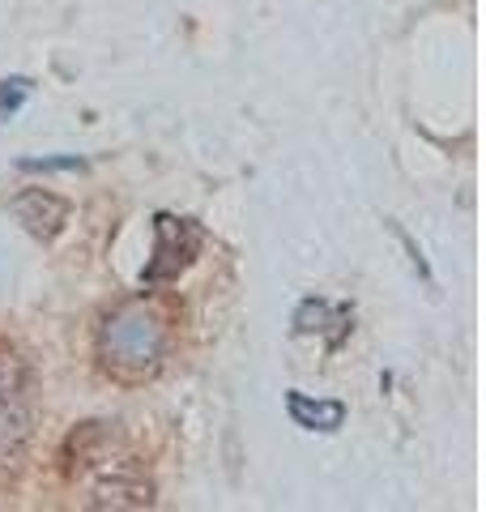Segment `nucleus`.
<instances>
[{
    "instance_id": "7ed1b4c3",
    "label": "nucleus",
    "mask_w": 486,
    "mask_h": 512,
    "mask_svg": "<svg viewBox=\"0 0 486 512\" xmlns=\"http://www.w3.org/2000/svg\"><path fill=\"white\" fill-rule=\"evenodd\" d=\"M35 431L30 367L18 355H0V470H13Z\"/></svg>"
},
{
    "instance_id": "6e6552de",
    "label": "nucleus",
    "mask_w": 486,
    "mask_h": 512,
    "mask_svg": "<svg viewBox=\"0 0 486 512\" xmlns=\"http://www.w3.org/2000/svg\"><path fill=\"white\" fill-rule=\"evenodd\" d=\"M18 171H39V175H56V171H86V158L77 154H60V158H22Z\"/></svg>"
},
{
    "instance_id": "39448f33",
    "label": "nucleus",
    "mask_w": 486,
    "mask_h": 512,
    "mask_svg": "<svg viewBox=\"0 0 486 512\" xmlns=\"http://www.w3.org/2000/svg\"><path fill=\"white\" fill-rule=\"evenodd\" d=\"M9 210H13V218H18L30 235L43 239V244H52V239L69 227V201L56 197V192H47V188L18 192V197L9 201Z\"/></svg>"
},
{
    "instance_id": "9d476101",
    "label": "nucleus",
    "mask_w": 486,
    "mask_h": 512,
    "mask_svg": "<svg viewBox=\"0 0 486 512\" xmlns=\"http://www.w3.org/2000/svg\"><path fill=\"white\" fill-rule=\"evenodd\" d=\"M393 235L401 239V248H405V252H410V265L418 269V274H423V282H427V286H435V278H431V269H427V261H423V252H418V244H414V239H410V235H405V231L397 227V222H393Z\"/></svg>"
},
{
    "instance_id": "f257e3e1",
    "label": "nucleus",
    "mask_w": 486,
    "mask_h": 512,
    "mask_svg": "<svg viewBox=\"0 0 486 512\" xmlns=\"http://www.w3.org/2000/svg\"><path fill=\"white\" fill-rule=\"evenodd\" d=\"M60 470L90 508H150L154 483L116 423H81L60 448Z\"/></svg>"
},
{
    "instance_id": "f03ea898",
    "label": "nucleus",
    "mask_w": 486,
    "mask_h": 512,
    "mask_svg": "<svg viewBox=\"0 0 486 512\" xmlns=\"http://www.w3.org/2000/svg\"><path fill=\"white\" fill-rule=\"evenodd\" d=\"M99 367L120 384H145L162 372L171 350V312L158 299L141 295L111 308L99 325Z\"/></svg>"
},
{
    "instance_id": "20e7f679",
    "label": "nucleus",
    "mask_w": 486,
    "mask_h": 512,
    "mask_svg": "<svg viewBox=\"0 0 486 512\" xmlns=\"http://www.w3.org/2000/svg\"><path fill=\"white\" fill-rule=\"evenodd\" d=\"M205 248V227L197 218H175V214H154V256L141 269V286L158 291V286L180 282L188 274V265Z\"/></svg>"
},
{
    "instance_id": "0eeeda50",
    "label": "nucleus",
    "mask_w": 486,
    "mask_h": 512,
    "mask_svg": "<svg viewBox=\"0 0 486 512\" xmlns=\"http://www.w3.org/2000/svg\"><path fill=\"white\" fill-rule=\"evenodd\" d=\"M286 414L303 431L333 436V431H342V423H346V402H333V397H307L299 389H290L286 393Z\"/></svg>"
},
{
    "instance_id": "1a4fd4ad",
    "label": "nucleus",
    "mask_w": 486,
    "mask_h": 512,
    "mask_svg": "<svg viewBox=\"0 0 486 512\" xmlns=\"http://www.w3.org/2000/svg\"><path fill=\"white\" fill-rule=\"evenodd\" d=\"M26 99H30V82H26V77H9V82H0V120L18 116Z\"/></svg>"
},
{
    "instance_id": "423d86ee",
    "label": "nucleus",
    "mask_w": 486,
    "mask_h": 512,
    "mask_svg": "<svg viewBox=\"0 0 486 512\" xmlns=\"http://www.w3.org/2000/svg\"><path fill=\"white\" fill-rule=\"evenodd\" d=\"M354 325V312L346 308V303H329V299H303L295 308V333L299 338H312V333H329V350H337L346 342V333Z\"/></svg>"
}]
</instances>
